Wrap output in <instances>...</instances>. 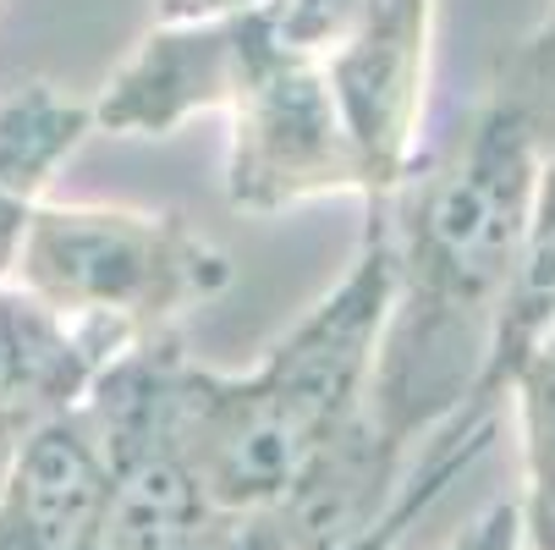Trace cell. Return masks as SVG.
Listing matches in <instances>:
<instances>
[{"instance_id": "6", "label": "cell", "mask_w": 555, "mask_h": 550, "mask_svg": "<svg viewBox=\"0 0 555 550\" xmlns=\"http://www.w3.org/2000/svg\"><path fill=\"white\" fill-rule=\"evenodd\" d=\"M111 468L89 408H61L28 430L0 485V550H100Z\"/></svg>"}, {"instance_id": "9", "label": "cell", "mask_w": 555, "mask_h": 550, "mask_svg": "<svg viewBox=\"0 0 555 550\" xmlns=\"http://www.w3.org/2000/svg\"><path fill=\"white\" fill-rule=\"evenodd\" d=\"M94 132V105L66 100L50 84H28L0 100V193L39 204L61 161Z\"/></svg>"}, {"instance_id": "3", "label": "cell", "mask_w": 555, "mask_h": 550, "mask_svg": "<svg viewBox=\"0 0 555 550\" xmlns=\"http://www.w3.org/2000/svg\"><path fill=\"white\" fill-rule=\"evenodd\" d=\"M390 204L369 209L341 286L243 380L182 369V446L215 512L286 507L320 468L363 440L369 380L390 308Z\"/></svg>"}, {"instance_id": "11", "label": "cell", "mask_w": 555, "mask_h": 550, "mask_svg": "<svg viewBox=\"0 0 555 550\" xmlns=\"http://www.w3.org/2000/svg\"><path fill=\"white\" fill-rule=\"evenodd\" d=\"M495 94H506L528 116V127L539 138V154L555 149V23H544L533 39H522L501 61Z\"/></svg>"}, {"instance_id": "14", "label": "cell", "mask_w": 555, "mask_h": 550, "mask_svg": "<svg viewBox=\"0 0 555 550\" xmlns=\"http://www.w3.org/2000/svg\"><path fill=\"white\" fill-rule=\"evenodd\" d=\"M28 209L34 204H17L12 193H0V276L17 265V248H23V226H28Z\"/></svg>"}, {"instance_id": "16", "label": "cell", "mask_w": 555, "mask_h": 550, "mask_svg": "<svg viewBox=\"0 0 555 550\" xmlns=\"http://www.w3.org/2000/svg\"><path fill=\"white\" fill-rule=\"evenodd\" d=\"M34 424H39L34 413H0V485H7L12 462H17V446L28 440V430H34Z\"/></svg>"}, {"instance_id": "2", "label": "cell", "mask_w": 555, "mask_h": 550, "mask_svg": "<svg viewBox=\"0 0 555 550\" xmlns=\"http://www.w3.org/2000/svg\"><path fill=\"white\" fill-rule=\"evenodd\" d=\"M193 111L231 116L225 199L236 209L275 215L331 193L363 199L325 61L292 50L264 0L198 23H160L94 100V127L149 138L182 127Z\"/></svg>"}, {"instance_id": "13", "label": "cell", "mask_w": 555, "mask_h": 550, "mask_svg": "<svg viewBox=\"0 0 555 550\" xmlns=\"http://www.w3.org/2000/svg\"><path fill=\"white\" fill-rule=\"evenodd\" d=\"M182 550H308V545L281 507H264V512H209Z\"/></svg>"}, {"instance_id": "8", "label": "cell", "mask_w": 555, "mask_h": 550, "mask_svg": "<svg viewBox=\"0 0 555 550\" xmlns=\"http://www.w3.org/2000/svg\"><path fill=\"white\" fill-rule=\"evenodd\" d=\"M555 325V149L539 154V182H533V209H528V231L517 248V276L495 325V347L490 363L473 385V397L456 408L462 419H495L501 397H512V380L528 363V353L550 336Z\"/></svg>"}, {"instance_id": "4", "label": "cell", "mask_w": 555, "mask_h": 550, "mask_svg": "<svg viewBox=\"0 0 555 550\" xmlns=\"http://www.w3.org/2000/svg\"><path fill=\"white\" fill-rule=\"evenodd\" d=\"M12 270L61 320L111 325L127 342L171 336L182 308L231 286V259L188 226V215L105 204H34Z\"/></svg>"}, {"instance_id": "5", "label": "cell", "mask_w": 555, "mask_h": 550, "mask_svg": "<svg viewBox=\"0 0 555 550\" xmlns=\"http://www.w3.org/2000/svg\"><path fill=\"white\" fill-rule=\"evenodd\" d=\"M435 0H363L347 39L325 55V77L352 138L363 204L379 209L413 171V132L424 116Z\"/></svg>"}, {"instance_id": "15", "label": "cell", "mask_w": 555, "mask_h": 550, "mask_svg": "<svg viewBox=\"0 0 555 550\" xmlns=\"http://www.w3.org/2000/svg\"><path fill=\"white\" fill-rule=\"evenodd\" d=\"M259 0H160V23H198V17H220V12H243Z\"/></svg>"}, {"instance_id": "12", "label": "cell", "mask_w": 555, "mask_h": 550, "mask_svg": "<svg viewBox=\"0 0 555 550\" xmlns=\"http://www.w3.org/2000/svg\"><path fill=\"white\" fill-rule=\"evenodd\" d=\"M264 12H270L275 34H281L292 50L325 61V55L347 39V28L358 23L363 0H264Z\"/></svg>"}, {"instance_id": "17", "label": "cell", "mask_w": 555, "mask_h": 550, "mask_svg": "<svg viewBox=\"0 0 555 550\" xmlns=\"http://www.w3.org/2000/svg\"><path fill=\"white\" fill-rule=\"evenodd\" d=\"M550 23H555V7H550Z\"/></svg>"}, {"instance_id": "1", "label": "cell", "mask_w": 555, "mask_h": 550, "mask_svg": "<svg viewBox=\"0 0 555 550\" xmlns=\"http://www.w3.org/2000/svg\"><path fill=\"white\" fill-rule=\"evenodd\" d=\"M539 182L528 116L490 89L456 143L390 199V308L369 380V424L385 457L456 413L479 385L517 276Z\"/></svg>"}, {"instance_id": "7", "label": "cell", "mask_w": 555, "mask_h": 550, "mask_svg": "<svg viewBox=\"0 0 555 550\" xmlns=\"http://www.w3.org/2000/svg\"><path fill=\"white\" fill-rule=\"evenodd\" d=\"M132 342L111 325L61 320L23 286H0V413L50 419L100 380Z\"/></svg>"}, {"instance_id": "10", "label": "cell", "mask_w": 555, "mask_h": 550, "mask_svg": "<svg viewBox=\"0 0 555 550\" xmlns=\"http://www.w3.org/2000/svg\"><path fill=\"white\" fill-rule=\"evenodd\" d=\"M512 397L522 402V435H528L533 534H539V550H555V325L517 369Z\"/></svg>"}]
</instances>
